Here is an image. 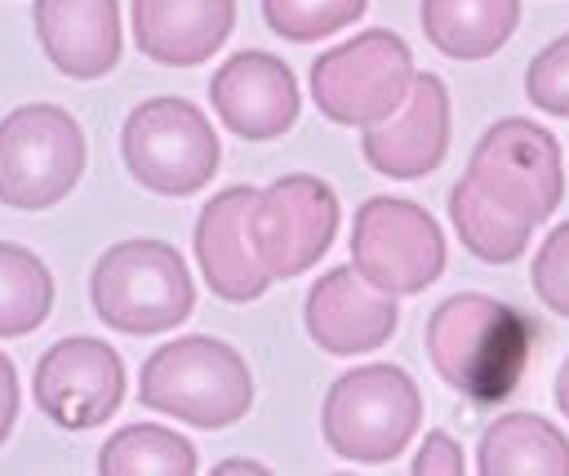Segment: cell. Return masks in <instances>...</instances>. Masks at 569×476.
I'll return each instance as SVG.
<instances>
[{"instance_id":"cell-22","label":"cell","mask_w":569,"mask_h":476,"mask_svg":"<svg viewBox=\"0 0 569 476\" xmlns=\"http://www.w3.org/2000/svg\"><path fill=\"white\" fill-rule=\"evenodd\" d=\"M49 307H53L49 267L31 249L0 240V338L31 334L36 325H44Z\"/></svg>"},{"instance_id":"cell-15","label":"cell","mask_w":569,"mask_h":476,"mask_svg":"<svg viewBox=\"0 0 569 476\" xmlns=\"http://www.w3.org/2000/svg\"><path fill=\"white\" fill-rule=\"evenodd\" d=\"M258 187H222L213 200H204L196 218V262L204 285L227 303H253L267 294L271 271L258 262L244 236V214Z\"/></svg>"},{"instance_id":"cell-12","label":"cell","mask_w":569,"mask_h":476,"mask_svg":"<svg viewBox=\"0 0 569 476\" xmlns=\"http://www.w3.org/2000/svg\"><path fill=\"white\" fill-rule=\"evenodd\" d=\"M360 151L387 178L431 173L449 151V89H445V80L431 71H413L405 102L387 120L365 125Z\"/></svg>"},{"instance_id":"cell-14","label":"cell","mask_w":569,"mask_h":476,"mask_svg":"<svg viewBox=\"0 0 569 476\" xmlns=\"http://www.w3.org/2000/svg\"><path fill=\"white\" fill-rule=\"evenodd\" d=\"M302 320L329 356H360L396 334V294H382L356 267H333L311 285Z\"/></svg>"},{"instance_id":"cell-27","label":"cell","mask_w":569,"mask_h":476,"mask_svg":"<svg viewBox=\"0 0 569 476\" xmlns=\"http://www.w3.org/2000/svg\"><path fill=\"white\" fill-rule=\"evenodd\" d=\"M18 423V374H13V360L0 351V445L9 440Z\"/></svg>"},{"instance_id":"cell-4","label":"cell","mask_w":569,"mask_h":476,"mask_svg":"<svg viewBox=\"0 0 569 476\" xmlns=\"http://www.w3.org/2000/svg\"><path fill=\"white\" fill-rule=\"evenodd\" d=\"M422 423V396L400 365H360L347 369L320 409V432L333 454L351 463L396 458Z\"/></svg>"},{"instance_id":"cell-17","label":"cell","mask_w":569,"mask_h":476,"mask_svg":"<svg viewBox=\"0 0 569 476\" xmlns=\"http://www.w3.org/2000/svg\"><path fill=\"white\" fill-rule=\"evenodd\" d=\"M236 27V0H133V40L151 62L196 67Z\"/></svg>"},{"instance_id":"cell-7","label":"cell","mask_w":569,"mask_h":476,"mask_svg":"<svg viewBox=\"0 0 569 476\" xmlns=\"http://www.w3.org/2000/svg\"><path fill=\"white\" fill-rule=\"evenodd\" d=\"M413 85V53L409 44L387 31H360L338 49L311 62V98L333 125H378L387 120Z\"/></svg>"},{"instance_id":"cell-9","label":"cell","mask_w":569,"mask_h":476,"mask_svg":"<svg viewBox=\"0 0 569 476\" xmlns=\"http://www.w3.org/2000/svg\"><path fill=\"white\" fill-rule=\"evenodd\" d=\"M351 267L382 294H422L445 271L440 222L400 196H373L351 222Z\"/></svg>"},{"instance_id":"cell-21","label":"cell","mask_w":569,"mask_h":476,"mask_svg":"<svg viewBox=\"0 0 569 476\" xmlns=\"http://www.w3.org/2000/svg\"><path fill=\"white\" fill-rule=\"evenodd\" d=\"M102 476H191L196 445L156 423H129L98 449Z\"/></svg>"},{"instance_id":"cell-1","label":"cell","mask_w":569,"mask_h":476,"mask_svg":"<svg viewBox=\"0 0 569 476\" xmlns=\"http://www.w3.org/2000/svg\"><path fill=\"white\" fill-rule=\"evenodd\" d=\"M533 351V320L489 294H453L427 320L431 369L467 400H507Z\"/></svg>"},{"instance_id":"cell-10","label":"cell","mask_w":569,"mask_h":476,"mask_svg":"<svg viewBox=\"0 0 569 476\" xmlns=\"http://www.w3.org/2000/svg\"><path fill=\"white\" fill-rule=\"evenodd\" d=\"M467 178L485 196L507 205L516 218H525L529 227L547 222L565 196L556 133L533 120H520V116H507L485 129V138L471 151Z\"/></svg>"},{"instance_id":"cell-8","label":"cell","mask_w":569,"mask_h":476,"mask_svg":"<svg viewBox=\"0 0 569 476\" xmlns=\"http://www.w3.org/2000/svg\"><path fill=\"white\" fill-rule=\"evenodd\" d=\"M244 236L271 280H289L325 258L338 236V196L316 173H284L249 200Z\"/></svg>"},{"instance_id":"cell-13","label":"cell","mask_w":569,"mask_h":476,"mask_svg":"<svg viewBox=\"0 0 569 476\" xmlns=\"http://www.w3.org/2000/svg\"><path fill=\"white\" fill-rule=\"evenodd\" d=\"M209 98L222 125L253 142L280 138L284 129H293L298 107H302L293 71L276 53H262V49H244L227 58L209 80Z\"/></svg>"},{"instance_id":"cell-5","label":"cell","mask_w":569,"mask_h":476,"mask_svg":"<svg viewBox=\"0 0 569 476\" xmlns=\"http://www.w3.org/2000/svg\"><path fill=\"white\" fill-rule=\"evenodd\" d=\"M120 156L133 182L156 196H191L218 169V133L187 98H147L120 129Z\"/></svg>"},{"instance_id":"cell-16","label":"cell","mask_w":569,"mask_h":476,"mask_svg":"<svg viewBox=\"0 0 569 476\" xmlns=\"http://www.w3.org/2000/svg\"><path fill=\"white\" fill-rule=\"evenodd\" d=\"M36 40L71 80H98L120 62V0H36Z\"/></svg>"},{"instance_id":"cell-18","label":"cell","mask_w":569,"mask_h":476,"mask_svg":"<svg viewBox=\"0 0 569 476\" xmlns=\"http://www.w3.org/2000/svg\"><path fill=\"white\" fill-rule=\"evenodd\" d=\"M480 476H569V436L542 414H498L476 449Z\"/></svg>"},{"instance_id":"cell-11","label":"cell","mask_w":569,"mask_h":476,"mask_svg":"<svg viewBox=\"0 0 569 476\" xmlns=\"http://www.w3.org/2000/svg\"><path fill=\"white\" fill-rule=\"evenodd\" d=\"M124 400V360L111 343L62 338L36 365V405L67 432L107 423Z\"/></svg>"},{"instance_id":"cell-6","label":"cell","mask_w":569,"mask_h":476,"mask_svg":"<svg viewBox=\"0 0 569 476\" xmlns=\"http://www.w3.org/2000/svg\"><path fill=\"white\" fill-rule=\"evenodd\" d=\"M84 173V133L67 107L27 102L0 120V200L49 209Z\"/></svg>"},{"instance_id":"cell-29","label":"cell","mask_w":569,"mask_h":476,"mask_svg":"<svg viewBox=\"0 0 569 476\" xmlns=\"http://www.w3.org/2000/svg\"><path fill=\"white\" fill-rule=\"evenodd\" d=\"M213 472H218V476H227V472H253V476H262L267 467H262V463H249V458H227V463H218Z\"/></svg>"},{"instance_id":"cell-23","label":"cell","mask_w":569,"mask_h":476,"mask_svg":"<svg viewBox=\"0 0 569 476\" xmlns=\"http://www.w3.org/2000/svg\"><path fill=\"white\" fill-rule=\"evenodd\" d=\"M365 9H369V0H262L267 27L293 44L325 40V36L342 31L347 22L365 18Z\"/></svg>"},{"instance_id":"cell-26","label":"cell","mask_w":569,"mask_h":476,"mask_svg":"<svg viewBox=\"0 0 569 476\" xmlns=\"http://www.w3.org/2000/svg\"><path fill=\"white\" fill-rule=\"evenodd\" d=\"M467 463H462V449L449 432H427L422 449L413 454V476H462Z\"/></svg>"},{"instance_id":"cell-28","label":"cell","mask_w":569,"mask_h":476,"mask_svg":"<svg viewBox=\"0 0 569 476\" xmlns=\"http://www.w3.org/2000/svg\"><path fill=\"white\" fill-rule=\"evenodd\" d=\"M556 409L569 418V360H565L560 374H556Z\"/></svg>"},{"instance_id":"cell-2","label":"cell","mask_w":569,"mask_h":476,"mask_svg":"<svg viewBox=\"0 0 569 476\" xmlns=\"http://www.w3.org/2000/svg\"><path fill=\"white\" fill-rule=\"evenodd\" d=\"M138 400L156 414H173L191 427H231L253 405V378L244 356L209 334L173 338L156 347L138 378Z\"/></svg>"},{"instance_id":"cell-20","label":"cell","mask_w":569,"mask_h":476,"mask_svg":"<svg viewBox=\"0 0 569 476\" xmlns=\"http://www.w3.org/2000/svg\"><path fill=\"white\" fill-rule=\"evenodd\" d=\"M449 218H453V231L462 236V245L485 262H516L533 236V227L525 218H516L507 205L485 196L467 173L449 191Z\"/></svg>"},{"instance_id":"cell-24","label":"cell","mask_w":569,"mask_h":476,"mask_svg":"<svg viewBox=\"0 0 569 476\" xmlns=\"http://www.w3.org/2000/svg\"><path fill=\"white\" fill-rule=\"evenodd\" d=\"M525 93L547 116H569V36L542 44L525 71Z\"/></svg>"},{"instance_id":"cell-25","label":"cell","mask_w":569,"mask_h":476,"mask_svg":"<svg viewBox=\"0 0 569 476\" xmlns=\"http://www.w3.org/2000/svg\"><path fill=\"white\" fill-rule=\"evenodd\" d=\"M533 289L551 311L569 316V222H560L542 240V249L533 258Z\"/></svg>"},{"instance_id":"cell-3","label":"cell","mask_w":569,"mask_h":476,"mask_svg":"<svg viewBox=\"0 0 569 476\" xmlns=\"http://www.w3.org/2000/svg\"><path fill=\"white\" fill-rule=\"evenodd\" d=\"M89 303L102 325L120 334H164L196 307V285L182 254L164 240H120L89 276Z\"/></svg>"},{"instance_id":"cell-19","label":"cell","mask_w":569,"mask_h":476,"mask_svg":"<svg viewBox=\"0 0 569 476\" xmlns=\"http://www.w3.org/2000/svg\"><path fill=\"white\" fill-rule=\"evenodd\" d=\"M520 22V0H422L427 40L458 62L498 53Z\"/></svg>"}]
</instances>
